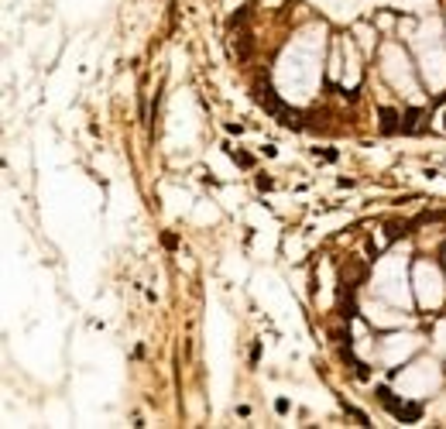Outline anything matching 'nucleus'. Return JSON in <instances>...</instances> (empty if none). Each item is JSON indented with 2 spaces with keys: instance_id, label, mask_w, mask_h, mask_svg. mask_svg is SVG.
Returning <instances> with one entry per match:
<instances>
[{
  "instance_id": "obj_4",
  "label": "nucleus",
  "mask_w": 446,
  "mask_h": 429,
  "mask_svg": "<svg viewBox=\"0 0 446 429\" xmlns=\"http://www.w3.org/2000/svg\"><path fill=\"white\" fill-rule=\"evenodd\" d=\"M227 155H230L233 161L240 165V168H254V158L247 155V151H237V148H227Z\"/></svg>"
},
{
  "instance_id": "obj_3",
  "label": "nucleus",
  "mask_w": 446,
  "mask_h": 429,
  "mask_svg": "<svg viewBox=\"0 0 446 429\" xmlns=\"http://www.w3.org/2000/svg\"><path fill=\"white\" fill-rule=\"evenodd\" d=\"M419 120H422V110H405V117H402V134H415V131H419Z\"/></svg>"
},
{
  "instance_id": "obj_6",
  "label": "nucleus",
  "mask_w": 446,
  "mask_h": 429,
  "mask_svg": "<svg viewBox=\"0 0 446 429\" xmlns=\"http://www.w3.org/2000/svg\"><path fill=\"white\" fill-rule=\"evenodd\" d=\"M353 374H357L361 381H368V378H371V371H368V364H364V361H353Z\"/></svg>"
},
{
  "instance_id": "obj_5",
  "label": "nucleus",
  "mask_w": 446,
  "mask_h": 429,
  "mask_svg": "<svg viewBox=\"0 0 446 429\" xmlns=\"http://www.w3.org/2000/svg\"><path fill=\"white\" fill-rule=\"evenodd\" d=\"M251 55V35H240L237 38V59H247Z\"/></svg>"
},
{
  "instance_id": "obj_1",
  "label": "nucleus",
  "mask_w": 446,
  "mask_h": 429,
  "mask_svg": "<svg viewBox=\"0 0 446 429\" xmlns=\"http://www.w3.org/2000/svg\"><path fill=\"white\" fill-rule=\"evenodd\" d=\"M254 103H257V107H264V110H268L272 117H278L282 124H285V127H299V120H292L289 107H285L282 100L275 97V90L268 86V82H264V79H257V82H254Z\"/></svg>"
},
{
  "instance_id": "obj_8",
  "label": "nucleus",
  "mask_w": 446,
  "mask_h": 429,
  "mask_svg": "<svg viewBox=\"0 0 446 429\" xmlns=\"http://www.w3.org/2000/svg\"><path fill=\"white\" fill-rule=\"evenodd\" d=\"M161 244H165L168 251H175V247H179V240H175V234H165V237H161Z\"/></svg>"
},
{
  "instance_id": "obj_2",
  "label": "nucleus",
  "mask_w": 446,
  "mask_h": 429,
  "mask_svg": "<svg viewBox=\"0 0 446 429\" xmlns=\"http://www.w3.org/2000/svg\"><path fill=\"white\" fill-rule=\"evenodd\" d=\"M381 131L385 134H402V117L395 110H388V107L381 110Z\"/></svg>"
},
{
  "instance_id": "obj_7",
  "label": "nucleus",
  "mask_w": 446,
  "mask_h": 429,
  "mask_svg": "<svg viewBox=\"0 0 446 429\" xmlns=\"http://www.w3.org/2000/svg\"><path fill=\"white\" fill-rule=\"evenodd\" d=\"M312 151H316V158H326V161H336V151H330V148H323V151H319V148H312Z\"/></svg>"
}]
</instances>
